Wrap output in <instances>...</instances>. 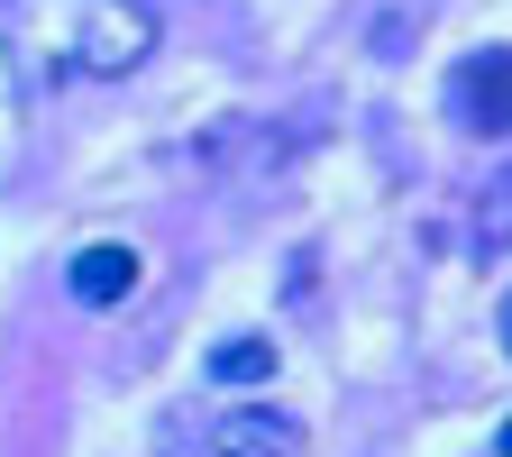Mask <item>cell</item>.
Wrapping results in <instances>:
<instances>
[{
	"label": "cell",
	"instance_id": "cell-4",
	"mask_svg": "<svg viewBox=\"0 0 512 457\" xmlns=\"http://www.w3.org/2000/svg\"><path fill=\"white\" fill-rule=\"evenodd\" d=\"M220 457H302V421L293 412H229Z\"/></svg>",
	"mask_w": 512,
	"mask_h": 457
},
{
	"label": "cell",
	"instance_id": "cell-7",
	"mask_svg": "<svg viewBox=\"0 0 512 457\" xmlns=\"http://www.w3.org/2000/svg\"><path fill=\"white\" fill-rule=\"evenodd\" d=\"M494 339H503V357H512V293L494 302Z\"/></svg>",
	"mask_w": 512,
	"mask_h": 457
},
{
	"label": "cell",
	"instance_id": "cell-1",
	"mask_svg": "<svg viewBox=\"0 0 512 457\" xmlns=\"http://www.w3.org/2000/svg\"><path fill=\"white\" fill-rule=\"evenodd\" d=\"M19 46L64 83H110L156 55V10H138V0H19Z\"/></svg>",
	"mask_w": 512,
	"mask_h": 457
},
{
	"label": "cell",
	"instance_id": "cell-3",
	"mask_svg": "<svg viewBox=\"0 0 512 457\" xmlns=\"http://www.w3.org/2000/svg\"><path fill=\"white\" fill-rule=\"evenodd\" d=\"M138 275H147V266H138V247H110V238H101V247H83L74 266H64L74 302H92V311H119L128 293H138Z\"/></svg>",
	"mask_w": 512,
	"mask_h": 457
},
{
	"label": "cell",
	"instance_id": "cell-2",
	"mask_svg": "<svg viewBox=\"0 0 512 457\" xmlns=\"http://www.w3.org/2000/svg\"><path fill=\"white\" fill-rule=\"evenodd\" d=\"M448 119L467 128V138H512V55H467L458 83H448Z\"/></svg>",
	"mask_w": 512,
	"mask_h": 457
},
{
	"label": "cell",
	"instance_id": "cell-5",
	"mask_svg": "<svg viewBox=\"0 0 512 457\" xmlns=\"http://www.w3.org/2000/svg\"><path fill=\"white\" fill-rule=\"evenodd\" d=\"M266 375H275V348L256 339V330H247V339H220V348H211V384H266Z\"/></svg>",
	"mask_w": 512,
	"mask_h": 457
},
{
	"label": "cell",
	"instance_id": "cell-6",
	"mask_svg": "<svg viewBox=\"0 0 512 457\" xmlns=\"http://www.w3.org/2000/svg\"><path fill=\"white\" fill-rule=\"evenodd\" d=\"M512 247V165L485 183V202H476V256H503Z\"/></svg>",
	"mask_w": 512,
	"mask_h": 457
},
{
	"label": "cell",
	"instance_id": "cell-8",
	"mask_svg": "<svg viewBox=\"0 0 512 457\" xmlns=\"http://www.w3.org/2000/svg\"><path fill=\"white\" fill-rule=\"evenodd\" d=\"M503 457H512V421H503Z\"/></svg>",
	"mask_w": 512,
	"mask_h": 457
}]
</instances>
